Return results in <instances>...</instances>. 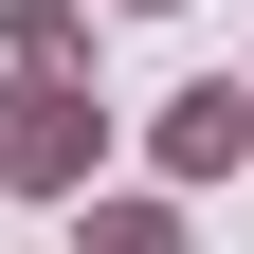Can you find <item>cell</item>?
I'll return each mask as SVG.
<instances>
[{"instance_id":"cell-1","label":"cell","mask_w":254,"mask_h":254,"mask_svg":"<svg viewBox=\"0 0 254 254\" xmlns=\"http://www.w3.org/2000/svg\"><path fill=\"white\" fill-rule=\"evenodd\" d=\"M236 127H254L236 91H182V109H164V145H182V164H236Z\"/></svg>"}]
</instances>
